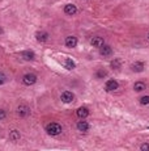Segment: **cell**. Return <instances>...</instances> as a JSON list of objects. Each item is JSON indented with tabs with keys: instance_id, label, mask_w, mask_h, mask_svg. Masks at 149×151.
<instances>
[{
	"instance_id": "6da1fadb",
	"label": "cell",
	"mask_w": 149,
	"mask_h": 151,
	"mask_svg": "<svg viewBox=\"0 0 149 151\" xmlns=\"http://www.w3.org/2000/svg\"><path fill=\"white\" fill-rule=\"evenodd\" d=\"M46 131H47L49 135L56 137V135H59V134L63 131V127H61V125L58 124V122H50V124L46 126Z\"/></svg>"
},
{
	"instance_id": "7a4b0ae2",
	"label": "cell",
	"mask_w": 149,
	"mask_h": 151,
	"mask_svg": "<svg viewBox=\"0 0 149 151\" xmlns=\"http://www.w3.org/2000/svg\"><path fill=\"white\" fill-rule=\"evenodd\" d=\"M35 82H37V75H34V74H26L22 78V83L25 85H33V84H35Z\"/></svg>"
},
{
	"instance_id": "3957f363",
	"label": "cell",
	"mask_w": 149,
	"mask_h": 151,
	"mask_svg": "<svg viewBox=\"0 0 149 151\" xmlns=\"http://www.w3.org/2000/svg\"><path fill=\"white\" fill-rule=\"evenodd\" d=\"M60 100L64 103V104H69V103H72L75 100V95L72 93L71 91H64L60 96Z\"/></svg>"
},
{
	"instance_id": "277c9868",
	"label": "cell",
	"mask_w": 149,
	"mask_h": 151,
	"mask_svg": "<svg viewBox=\"0 0 149 151\" xmlns=\"http://www.w3.org/2000/svg\"><path fill=\"white\" fill-rule=\"evenodd\" d=\"M17 114L21 118H25V117H28L30 114V108L28 107V105H24V104H21V105H18V108H17Z\"/></svg>"
},
{
	"instance_id": "5b68a950",
	"label": "cell",
	"mask_w": 149,
	"mask_h": 151,
	"mask_svg": "<svg viewBox=\"0 0 149 151\" xmlns=\"http://www.w3.org/2000/svg\"><path fill=\"white\" fill-rule=\"evenodd\" d=\"M118 88H119V83H118L117 80H114V79L107 80V82H106V84H105V89L107 92L115 91V89H118Z\"/></svg>"
},
{
	"instance_id": "8992f818",
	"label": "cell",
	"mask_w": 149,
	"mask_h": 151,
	"mask_svg": "<svg viewBox=\"0 0 149 151\" xmlns=\"http://www.w3.org/2000/svg\"><path fill=\"white\" fill-rule=\"evenodd\" d=\"M100 54L103 55V57H110V55L112 54V49L110 45H105L103 43L102 46L100 47Z\"/></svg>"
},
{
	"instance_id": "52a82bcc",
	"label": "cell",
	"mask_w": 149,
	"mask_h": 151,
	"mask_svg": "<svg viewBox=\"0 0 149 151\" xmlns=\"http://www.w3.org/2000/svg\"><path fill=\"white\" fill-rule=\"evenodd\" d=\"M66 46L69 47V49H73V47H76V45H77V38L75 37V36H69V37L66 38Z\"/></svg>"
},
{
	"instance_id": "ba28073f",
	"label": "cell",
	"mask_w": 149,
	"mask_h": 151,
	"mask_svg": "<svg viewBox=\"0 0 149 151\" xmlns=\"http://www.w3.org/2000/svg\"><path fill=\"white\" fill-rule=\"evenodd\" d=\"M64 13L68 16L76 15V13H77V8H76V5H73V4H67L66 7H64Z\"/></svg>"
},
{
	"instance_id": "9c48e42d",
	"label": "cell",
	"mask_w": 149,
	"mask_h": 151,
	"mask_svg": "<svg viewBox=\"0 0 149 151\" xmlns=\"http://www.w3.org/2000/svg\"><path fill=\"white\" fill-rule=\"evenodd\" d=\"M76 114H77L78 118H86L89 116V109L85 107H80L76 110Z\"/></svg>"
},
{
	"instance_id": "30bf717a",
	"label": "cell",
	"mask_w": 149,
	"mask_h": 151,
	"mask_svg": "<svg viewBox=\"0 0 149 151\" xmlns=\"http://www.w3.org/2000/svg\"><path fill=\"white\" fill-rule=\"evenodd\" d=\"M35 40L38 42H46L49 40V33L47 32H37L35 33Z\"/></svg>"
},
{
	"instance_id": "8fae6325",
	"label": "cell",
	"mask_w": 149,
	"mask_h": 151,
	"mask_svg": "<svg viewBox=\"0 0 149 151\" xmlns=\"http://www.w3.org/2000/svg\"><path fill=\"white\" fill-rule=\"evenodd\" d=\"M103 43H105V41H103L102 37H93L90 40V45L93 47H98V49H100V47L102 46Z\"/></svg>"
},
{
	"instance_id": "7c38bea8",
	"label": "cell",
	"mask_w": 149,
	"mask_h": 151,
	"mask_svg": "<svg viewBox=\"0 0 149 151\" xmlns=\"http://www.w3.org/2000/svg\"><path fill=\"white\" fill-rule=\"evenodd\" d=\"M131 68L133 72H141V71H144V63L137 61V62H135L133 65L131 66Z\"/></svg>"
},
{
	"instance_id": "4fadbf2b",
	"label": "cell",
	"mask_w": 149,
	"mask_h": 151,
	"mask_svg": "<svg viewBox=\"0 0 149 151\" xmlns=\"http://www.w3.org/2000/svg\"><path fill=\"white\" fill-rule=\"evenodd\" d=\"M133 89L136 92H141V91H145L147 89V84L144 82H136L133 84Z\"/></svg>"
},
{
	"instance_id": "5bb4252c",
	"label": "cell",
	"mask_w": 149,
	"mask_h": 151,
	"mask_svg": "<svg viewBox=\"0 0 149 151\" xmlns=\"http://www.w3.org/2000/svg\"><path fill=\"white\" fill-rule=\"evenodd\" d=\"M21 55H22V58H24L25 61H33V59H34V53H33L32 50H26V51H22Z\"/></svg>"
},
{
	"instance_id": "9a60e30c",
	"label": "cell",
	"mask_w": 149,
	"mask_h": 151,
	"mask_svg": "<svg viewBox=\"0 0 149 151\" xmlns=\"http://www.w3.org/2000/svg\"><path fill=\"white\" fill-rule=\"evenodd\" d=\"M77 129L80 131H88L89 130V124L86 121H78L77 122Z\"/></svg>"
},
{
	"instance_id": "2e32d148",
	"label": "cell",
	"mask_w": 149,
	"mask_h": 151,
	"mask_svg": "<svg viewBox=\"0 0 149 151\" xmlns=\"http://www.w3.org/2000/svg\"><path fill=\"white\" fill-rule=\"evenodd\" d=\"M110 66H111V68H114V70H119L120 67H122V62H120V59H112L110 62Z\"/></svg>"
},
{
	"instance_id": "e0dca14e",
	"label": "cell",
	"mask_w": 149,
	"mask_h": 151,
	"mask_svg": "<svg viewBox=\"0 0 149 151\" xmlns=\"http://www.w3.org/2000/svg\"><path fill=\"white\" fill-rule=\"evenodd\" d=\"M9 138L12 139V141H18L20 139V133H18V130H12L9 133Z\"/></svg>"
},
{
	"instance_id": "ac0fdd59",
	"label": "cell",
	"mask_w": 149,
	"mask_h": 151,
	"mask_svg": "<svg viewBox=\"0 0 149 151\" xmlns=\"http://www.w3.org/2000/svg\"><path fill=\"white\" fill-rule=\"evenodd\" d=\"M64 66H66V68H68V70H73L75 67H76V65H75V62L72 59H67L66 62H64Z\"/></svg>"
},
{
	"instance_id": "d6986e66",
	"label": "cell",
	"mask_w": 149,
	"mask_h": 151,
	"mask_svg": "<svg viewBox=\"0 0 149 151\" xmlns=\"http://www.w3.org/2000/svg\"><path fill=\"white\" fill-rule=\"evenodd\" d=\"M106 75H107V72H106L105 70H100V71L95 72V78H97V79H102V78H105Z\"/></svg>"
},
{
	"instance_id": "ffe728a7",
	"label": "cell",
	"mask_w": 149,
	"mask_h": 151,
	"mask_svg": "<svg viewBox=\"0 0 149 151\" xmlns=\"http://www.w3.org/2000/svg\"><path fill=\"white\" fill-rule=\"evenodd\" d=\"M140 104L141 105H149V96H143L140 99Z\"/></svg>"
},
{
	"instance_id": "44dd1931",
	"label": "cell",
	"mask_w": 149,
	"mask_h": 151,
	"mask_svg": "<svg viewBox=\"0 0 149 151\" xmlns=\"http://www.w3.org/2000/svg\"><path fill=\"white\" fill-rule=\"evenodd\" d=\"M140 150L141 151H149V143H143L140 146Z\"/></svg>"
},
{
	"instance_id": "7402d4cb",
	"label": "cell",
	"mask_w": 149,
	"mask_h": 151,
	"mask_svg": "<svg viewBox=\"0 0 149 151\" xmlns=\"http://www.w3.org/2000/svg\"><path fill=\"white\" fill-rule=\"evenodd\" d=\"M5 80H7V78H5V75L0 72V85H3V84H4V83H5Z\"/></svg>"
},
{
	"instance_id": "603a6c76",
	"label": "cell",
	"mask_w": 149,
	"mask_h": 151,
	"mask_svg": "<svg viewBox=\"0 0 149 151\" xmlns=\"http://www.w3.org/2000/svg\"><path fill=\"white\" fill-rule=\"evenodd\" d=\"M5 116H7V112L4 109H0V120H4Z\"/></svg>"
},
{
	"instance_id": "cb8c5ba5",
	"label": "cell",
	"mask_w": 149,
	"mask_h": 151,
	"mask_svg": "<svg viewBox=\"0 0 149 151\" xmlns=\"http://www.w3.org/2000/svg\"><path fill=\"white\" fill-rule=\"evenodd\" d=\"M0 33H3V29H1V28H0Z\"/></svg>"
},
{
	"instance_id": "d4e9b609",
	"label": "cell",
	"mask_w": 149,
	"mask_h": 151,
	"mask_svg": "<svg viewBox=\"0 0 149 151\" xmlns=\"http://www.w3.org/2000/svg\"><path fill=\"white\" fill-rule=\"evenodd\" d=\"M148 38H149V34H148Z\"/></svg>"
}]
</instances>
